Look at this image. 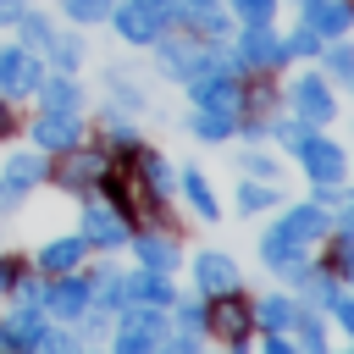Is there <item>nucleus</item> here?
Masks as SVG:
<instances>
[{
    "mask_svg": "<svg viewBox=\"0 0 354 354\" xmlns=\"http://www.w3.org/2000/svg\"><path fill=\"white\" fill-rule=\"evenodd\" d=\"M321 232H326V210H321V205H299V210H288V221H277V227L260 238V254H266V266L304 277L299 249H304V243H315Z\"/></svg>",
    "mask_w": 354,
    "mask_h": 354,
    "instance_id": "nucleus-1",
    "label": "nucleus"
},
{
    "mask_svg": "<svg viewBox=\"0 0 354 354\" xmlns=\"http://www.w3.org/2000/svg\"><path fill=\"white\" fill-rule=\"evenodd\" d=\"M166 17H171V0H127V6L116 11V28H122L127 44H149Z\"/></svg>",
    "mask_w": 354,
    "mask_h": 354,
    "instance_id": "nucleus-2",
    "label": "nucleus"
},
{
    "mask_svg": "<svg viewBox=\"0 0 354 354\" xmlns=\"http://www.w3.org/2000/svg\"><path fill=\"white\" fill-rule=\"evenodd\" d=\"M100 183L116 194L122 210H133L138 221H155V188H149L144 177H133V171H100Z\"/></svg>",
    "mask_w": 354,
    "mask_h": 354,
    "instance_id": "nucleus-3",
    "label": "nucleus"
},
{
    "mask_svg": "<svg viewBox=\"0 0 354 354\" xmlns=\"http://www.w3.org/2000/svg\"><path fill=\"white\" fill-rule=\"evenodd\" d=\"M299 160H304V171H310L315 183H343V171H348L343 149L326 144V138H304V144H299Z\"/></svg>",
    "mask_w": 354,
    "mask_h": 354,
    "instance_id": "nucleus-4",
    "label": "nucleus"
},
{
    "mask_svg": "<svg viewBox=\"0 0 354 354\" xmlns=\"http://www.w3.org/2000/svg\"><path fill=\"white\" fill-rule=\"evenodd\" d=\"M39 83H44V66H39L33 55L0 50V88H6V94H39Z\"/></svg>",
    "mask_w": 354,
    "mask_h": 354,
    "instance_id": "nucleus-5",
    "label": "nucleus"
},
{
    "mask_svg": "<svg viewBox=\"0 0 354 354\" xmlns=\"http://www.w3.org/2000/svg\"><path fill=\"white\" fill-rule=\"evenodd\" d=\"M77 111H44L39 122H33V138H39V149H77Z\"/></svg>",
    "mask_w": 354,
    "mask_h": 354,
    "instance_id": "nucleus-6",
    "label": "nucleus"
},
{
    "mask_svg": "<svg viewBox=\"0 0 354 354\" xmlns=\"http://www.w3.org/2000/svg\"><path fill=\"white\" fill-rule=\"evenodd\" d=\"M83 238H88V243H100V249H116V243H127V227H122V216H116V210L88 205V210H83Z\"/></svg>",
    "mask_w": 354,
    "mask_h": 354,
    "instance_id": "nucleus-7",
    "label": "nucleus"
},
{
    "mask_svg": "<svg viewBox=\"0 0 354 354\" xmlns=\"http://www.w3.org/2000/svg\"><path fill=\"white\" fill-rule=\"evenodd\" d=\"M288 55V44L271 33V22H249V39H243V61L249 66H277Z\"/></svg>",
    "mask_w": 354,
    "mask_h": 354,
    "instance_id": "nucleus-8",
    "label": "nucleus"
},
{
    "mask_svg": "<svg viewBox=\"0 0 354 354\" xmlns=\"http://www.w3.org/2000/svg\"><path fill=\"white\" fill-rule=\"evenodd\" d=\"M210 332L227 337V343H243V332H249V310H243L232 293H221V299L210 304Z\"/></svg>",
    "mask_w": 354,
    "mask_h": 354,
    "instance_id": "nucleus-9",
    "label": "nucleus"
},
{
    "mask_svg": "<svg viewBox=\"0 0 354 354\" xmlns=\"http://www.w3.org/2000/svg\"><path fill=\"white\" fill-rule=\"evenodd\" d=\"M0 343H11V348H44V321H39V310L22 304V310L0 326Z\"/></svg>",
    "mask_w": 354,
    "mask_h": 354,
    "instance_id": "nucleus-10",
    "label": "nucleus"
},
{
    "mask_svg": "<svg viewBox=\"0 0 354 354\" xmlns=\"http://www.w3.org/2000/svg\"><path fill=\"white\" fill-rule=\"evenodd\" d=\"M205 61H210V50H205V44H194V39H171V44H160V66H166V72H177V77H194Z\"/></svg>",
    "mask_w": 354,
    "mask_h": 354,
    "instance_id": "nucleus-11",
    "label": "nucleus"
},
{
    "mask_svg": "<svg viewBox=\"0 0 354 354\" xmlns=\"http://www.w3.org/2000/svg\"><path fill=\"white\" fill-rule=\"evenodd\" d=\"M293 111H299L304 122H326V116H332L326 83H321V77H299V83H293Z\"/></svg>",
    "mask_w": 354,
    "mask_h": 354,
    "instance_id": "nucleus-12",
    "label": "nucleus"
},
{
    "mask_svg": "<svg viewBox=\"0 0 354 354\" xmlns=\"http://www.w3.org/2000/svg\"><path fill=\"white\" fill-rule=\"evenodd\" d=\"M199 288H205L210 299L238 293V266H232L227 254H199Z\"/></svg>",
    "mask_w": 354,
    "mask_h": 354,
    "instance_id": "nucleus-13",
    "label": "nucleus"
},
{
    "mask_svg": "<svg viewBox=\"0 0 354 354\" xmlns=\"http://www.w3.org/2000/svg\"><path fill=\"white\" fill-rule=\"evenodd\" d=\"M348 22H354L348 0H304V28H315V33H343Z\"/></svg>",
    "mask_w": 354,
    "mask_h": 354,
    "instance_id": "nucleus-14",
    "label": "nucleus"
},
{
    "mask_svg": "<svg viewBox=\"0 0 354 354\" xmlns=\"http://www.w3.org/2000/svg\"><path fill=\"white\" fill-rule=\"evenodd\" d=\"M122 299H144V304H160L166 310L171 304V288L160 282V271H149V277H127L122 282Z\"/></svg>",
    "mask_w": 354,
    "mask_h": 354,
    "instance_id": "nucleus-15",
    "label": "nucleus"
},
{
    "mask_svg": "<svg viewBox=\"0 0 354 354\" xmlns=\"http://www.w3.org/2000/svg\"><path fill=\"white\" fill-rule=\"evenodd\" d=\"M33 183H39V160H33V155H17V160L6 166V188H0V205H11V199H17L22 188H33Z\"/></svg>",
    "mask_w": 354,
    "mask_h": 354,
    "instance_id": "nucleus-16",
    "label": "nucleus"
},
{
    "mask_svg": "<svg viewBox=\"0 0 354 354\" xmlns=\"http://www.w3.org/2000/svg\"><path fill=\"white\" fill-rule=\"evenodd\" d=\"M44 304L61 310V315H83V310H88V282H61V288L44 293Z\"/></svg>",
    "mask_w": 354,
    "mask_h": 354,
    "instance_id": "nucleus-17",
    "label": "nucleus"
},
{
    "mask_svg": "<svg viewBox=\"0 0 354 354\" xmlns=\"http://www.w3.org/2000/svg\"><path fill=\"white\" fill-rule=\"evenodd\" d=\"M61 155H66V166H61V183H66V188H83V183H94V177L105 171V160H100V155H88V160H83V155H72V149H61Z\"/></svg>",
    "mask_w": 354,
    "mask_h": 354,
    "instance_id": "nucleus-18",
    "label": "nucleus"
},
{
    "mask_svg": "<svg viewBox=\"0 0 354 354\" xmlns=\"http://www.w3.org/2000/svg\"><path fill=\"white\" fill-rule=\"evenodd\" d=\"M39 94H44V111H77V83H72V77L39 83Z\"/></svg>",
    "mask_w": 354,
    "mask_h": 354,
    "instance_id": "nucleus-19",
    "label": "nucleus"
},
{
    "mask_svg": "<svg viewBox=\"0 0 354 354\" xmlns=\"http://www.w3.org/2000/svg\"><path fill=\"white\" fill-rule=\"evenodd\" d=\"M133 249H138V260H144L149 271H171V266H177V249H171L166 238H138Z\"/></svg>",
    "mask_w": 354,
    "mask_h": 354,
    "instance_id": "nucleus-20",
    "label": "nucleus"
},
{
    "mask_svg": "<svg viewBox=\"0 0 354 354\" xmlns=\"http://www.w3.org/2000/svg\"><path fill=\"white\" fill-rule=\"evenodd\" d=\"M77 260H83V243H77V238H61V243H50V249L39 254L44 271H72Z\"/></svg>",
    "mask_w": 354,
    "mask_h": 354,
    "instance_id": "nucleus-21",
    "label": "nucleus"
},
{
    "mask_svg": "<svg viewBox=\"0 0 354 354\" xmlns=\"http://www.w3.org/2000/svg\"><path fill=\"white\" fill-rule=\"evenodd\" d=\"M194 127H199V138H227V133H232V111H221V105H205Z\"/></svg>",
    "mask_w": 354,
    "mask_h": 354,
    "instance_id": "nucleus-22",
    "label": "nucleus"
},
{
    "mask_svg": "<svg viewBox=\"0 0 354 354\" xmlns=\"http://www.w3.org/2000/svg\"><path fill=\"white\" fill-rule=\"evenodd\" d=\"M183 194L194 199V210H199L205 221H216V194L205 188V177H199V171H188V177H183Z\"/></svg>",
    "mask_w": 354,
    "mask_h": 354,
    "instance_id": "nucleus-23",
    "label": "nucleus"
},
{
    "mask_svg": "<svg viewBox=\"0 0 354 354\" xmlns=\"http://www.w3.org/2000/svg\"><path fill=\"white\" fill-rule=\"evenodd\" d=\"M254 321H260V326H288V321H293V304H288V299H260V304H254Z\"/></svg>",
    "mask_w": 354,
    "mask_h": 354,
    "instance_id": "nucleus-24",
    "label": "nucleus"
},
{
    "mask_svg": "<svg viewBox=\"0 0 354 354\" xmlns=\"http://www.w3.org/2000/svg\"><path fill=\"white\" fill-rule=\"evenodd\" d=\"M238 205H243V210H266V205H277V188H271V183H243Z\"/></svg>",
    "mask_w": 354,
    "mask_h": 354,
    "instance_id": "nucleus-25",
    "label": "nucleus"
},
{
    "mask_svg": "<svg viewBox=\"0 0 354 354\" xmlns=\"http://www.w3.org/2000/svg\"><path fill=\"white\" fill-rule=\"evenodd\" d=\"M144 183H149L155 194H166V188H171V166H166L160 155H144Z\"/></svg>",
    "mask_w": 354,
    "mask_h": 354,
    "instance_id": "nucleus-26",
    "label": "nucleus"
},
{
    "mask_svg": "<svg viewBox=\"0 0 354 354\" xmlns=\"http://www.w3.org/2000/svg\"><path fill=\"white\" fill-rule=\"evenodd\" d=\"M111 11V0H66V17H77V22H100Z\"/></svg>",
    "mask_w": 354,
    "mask_h": 354,
    "instance_id": "nucleus-27",
    "label": "nucleus"
},
{
    "mask_svg": "<svg viewBox=\"0 0 354 354\" xmlns=\"http://www.w3.org/2000/svg\"><path fill=\"white\" fill-rule=\"evenodd\" d=\"M282 44H288V55H315V50H321V33H315V28H299V33L282 39Z\"/></svg>",
    "mask_w": 354,
    "mask_h": 354,
    "instance_id": "nucleus-28",
    "label": "nucleus"
},
{
    "mask_svg": "<svg viewBox=\"0 0 354 354\" xmlns=\"http://www.w3.org/2000/svg\"><path fill=\"white\" fill-rule=\"evenodd\" d=\"M326 66H332L337 77L354 83V50H348V44H332V50H326Z\"/></svg>",
    "mask_w": 354,
    "mask_h": 354,
    "instance_id": "nucleus-29",
    "label": "nucleus"
},
{
    "mask_svg": "<svg viewBox=\"0 0 354 354\" xmlns=\"http://www.w3.org/2000/svg\"><path fill=\"white\" fill-rule=\"evenodd\" d=\"M232 6L243 22H271V11H277V0H232Z\"/></svg>",
    "mask_w": 354,
    "mask_h": 354,
    "instance_id": "nucleus-30",
    "label": "nucleus"
},
{
    "mask_svg": "<svg viewBox=\"0 0 354 354\" xmlns=\"http://www.w3.org/2000/svg\"><path fill=\"white\" fill-rule=\"evenodd\" d=\"M17 22H22L28 44H50V22H44V17H17Z\"/></svg>",
    "mask_w": 354,
    "mask_h": 354,
    "instance_id": "nucleus-31",
    "label": "nucleus"
},
{
    "mask_svg": "<svg viewBox=\"0 0 354 354\" xmlns=\"http://www.w3.org/2000/svg\"><path fill=\"white\" fill-rule=\"evenodd\" d=\"M50 55H55V66H66V72L77 66V44H72V39H50Z\"/></svg>",
    "mask_w": 354,
    "mask_h": 354,
    "instance_id": "nucleus-32",
    "label": "nucleus"
},
{
    "mask_svg": "<svg viewBox=\"0 0 354 354\" xmlns=\"http://www.w3.org/2000/svg\"><path fill=\"white\" fill-rule=\"evenodd\" d=\"M299 337H304V348H321V337H326V332H321V321H315V315H304V321H299Z\"/></svg>",
    "mask_w": 354,
    "mask_h": 354,
    "instance_id": "nucleus-33",
    "label": "nucleus"
},
{
    "mask_svg": "<svg viewBox=\"0 0 354 354\" xmlns=\"http://www.w3.org/2000/svg\"><path fill=\"white\" fill-rule=\"evenodd\" d=\"M332 310H337V321H343L348 337H354V299H332Z\"/></svg>",
    "mask_w": 354,
    "mask_h": 354,
    "instance_id": "nucleus-34",
    "label": "nucleus"
},
{
    "mask_svg": "<svg viewBox=\"0 0 354 354\" xmlns=\"http://www.w3.org/2000/svg\"><path fill=\"white\" fill-rule=\"evenodd\" d=\"M177 321H183V326H199L205 310H199V304H177Z\"/></svg>",
    "mask_w": 354,
    "mask_h": 354,
    "instance_id": "nucleus-35",
    "label": "nucleus"
},
{
    "mask_svg": "<svg viewBox=\"0 0 354 354\" xmlns=\"http://www.w3.org/2000/svg\"><path fill=\"white\" fill-rule=\"evenodd\" d=\"M249 171H254V177H277V166H271L266 155H249Z\"/></svg>",
    "mask_w": 354,
    "mask_h": 354,
    "instance_id": "nucleus-36",
    "label": "nucleus"
},
{
    "mask_svg": "<svg viewBox=\"0 0 354 354\" xmlns=\"http://www.w3.org/2000/svg\"><path fill=\"white\" fill-rule=\"evenodd\" d=\"M17 17H22V6L17 0H0V22H17Z\"/></svg>",
    "mask_w": 354,
    "mask_h": 354,
    "instance_id": "nucleus-37",
    "label": "nucleus"
},
{
    "mask_svg": "<svg viewBox=\"0 0 354 354\" xmlns=\"http://www.w3.org/2000/svg\"><path fill=\"white\" fill-rule=\"evenodd\" d=\"M17 282V271H11V260H0V288H11Z\"/></svg>",
    "mask_w": 354,
    "mask_h": 354,
    "instance_id": "nucleus-38",
    "label": "nucleus"
},
{
    "mask_svg": "<svg viewBox=\"0 0 354 354\" xmlns=\"http://www.w3.org/2000/svg\"><path fill=\"white\" fill-rule=\"evenodd\" d=\"M194 6H205V0H171V11H194Z\"/></svg>",
    "mask_w": 354,
    "mask_h": 354,
    "instance_id": "nucleus-39",
    "label": "nucleus"
}]
</instances>
